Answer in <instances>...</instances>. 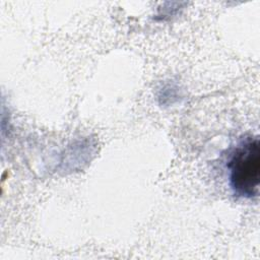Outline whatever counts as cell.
<instances>
[{
  "label": "cell",
  "mask_w": 260,
  "mask_h": 260,
  "mask_svg": "<svg viewBox=\"0 0 260 260\" xmlns=\"http://www.w3.org/2000/svg\"><path fill=\"white\" fill-rule=\"evenodd\" d=\"M229 183L238 197L252 199L258 196L260 183V144L257 136L241 140L226 162Z\"/></svg>",
  "instance_id": "1"
}]
</instances>
